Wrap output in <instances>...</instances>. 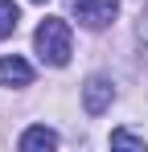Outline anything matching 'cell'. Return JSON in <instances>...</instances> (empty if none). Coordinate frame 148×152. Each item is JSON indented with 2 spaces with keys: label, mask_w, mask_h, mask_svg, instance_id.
<instances>
[{
  "label": "cell",
  "mask_w": 148,
  "mask_h": 152,
  "mask_svg": "<svg viewBox=\"0 0 148 152\" xmlns=\"http://www.w3.org/2000/svg\"><path fill=\"white\" fill-rule=\"evenodd\" d=\"M33 45H37V58L45 66H66L70 62V25L62 17H45L33 33Z\"/></svg>",
  "instance_id": "6da1fadb"
},
{
  "label": "cell",
  "mask_w": 148,
  "mask_h": 152,
  "mask_svg": "<svg viewBox=\"0 0 148 152\" xmlns=\"http://www.w3.org/2000/svg\"><path fill=\"white\" fill-rule=\"evenodd\" d=\"M119 12V0H74V17L86 29H107Z\"/></svg>",
  "instance_id": "7a4b0ae2"
},
{
  "label": "cell",
  "mask_w": 148,
  "mask_h": 152,
  "mask_svg": "<svg viewBox=\"0 0 148 152\" xmlns=\"http://www.w3.org/2000/svg\"><path fill=\"white\" fill-rule=\"evenodd\" d=\"M111 99H115L111 78H103V74L86 78V86H82V107H86V115H103V111L111 107Z\"/></svg>",
  "instance_id": "3957f363"
},
{
  "label": "cell",
  "mask_w": 148,
  "mask_h": 152,
  "mask_svg": "<svg viewBox=\"0 0 148 152\" xmlns=\"http://www.w3.org/2000/svg\"><path fill=\"white\" fill-rule=\"evenodd\" d=\"M33 82V66L25 58H0V86H29Z\"/></svg>",
  "instance_id": "277c9868"
},
{
  "label": "cell",
  "mask_w": 148,
  "mask_h": 152,
  "mask_svg": "<svg viewBox=\"0 0 148 152\" xmlns=\"http://www.w3.org/2000/svg\"><path fill=\"white\" fill-rule=\"evenodd\" d=\"M17 144H21V152H53L58 148V132H49L45 124H37V127H29Z\"/></svg>",
  "instance_id": "5b68a950"
},
{
  "label": "cell",
  "mask_w": 148,
  "mask_h": 152,
  "mask_svg": "<svg viewBox=\"0 0 148 152\" xmlns=\"http://www.w3.org/2000/svg\"><path fill=\"white\" fill-rule=\"evenodd\" d=\"M17 21H21V12H17V4H12V0H0V41L17 33Z\"/></svg>",
  "instance_id": "8992f818"
},
{
  "label": "cell",
  "mask_w": 148,
  "mask_h": 152,
  "mask_svg": "<svg viewBox=\"0 0 148 152\" xmlns=\"http://www.w3.org/2000/svg\"><path fill=\"white\" fill-rule=\"evenodd\" d=\"M111 144H123V148H148L144 136H132V132H123V127H115V132H111Z\"/></svg>",
  "instance_id": "52a82bcc"
},
{
  "label": "cell",
  "mask_w": 148,
  "mask_h": 152,
  "mask_svg": "<svg viewBox=\"0 0 148 152\" xmlns=\"http://www.w3.org/2000/svg\"><path fill=\"white\" fill-rule=\"evenodd\" d=\"M33 4H45V0H33Z\"/></svg>",
  "instance_id": "ba28073f"
}]
</instances>
